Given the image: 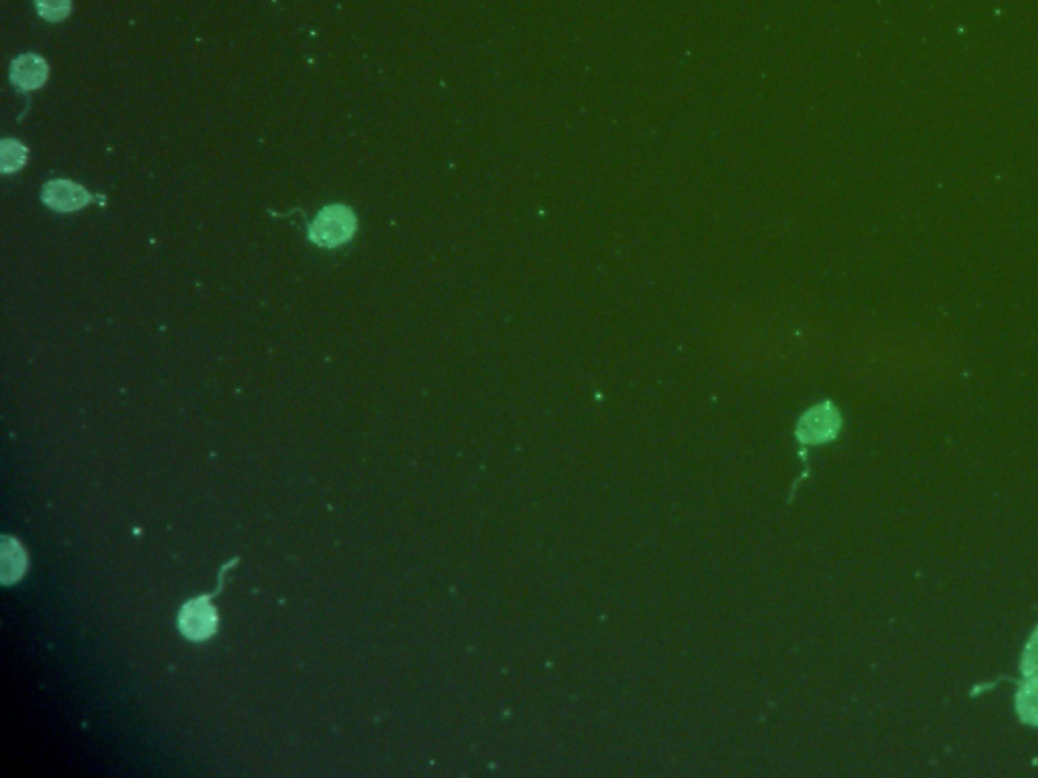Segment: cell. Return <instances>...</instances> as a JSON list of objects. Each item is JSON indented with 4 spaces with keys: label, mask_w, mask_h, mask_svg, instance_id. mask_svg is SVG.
Here are the masks:
<instances>
[{
    "label": "cell",
    "mask_w": 1038,
    "mask_h": 778,
    "mask_svg": "<svg viewBox=\"0 0 1038 778\" xmlns=\"http://www.w3.org/2000/svg\"><path fill=\"white\" fill-rule=\"evenodd\" d=\"M27 566V556L23 547L13 537H4L2 542V580L4 584L14 582L23 576Z\"/></svg>",
    "instance_id": "8992f818"
},
{
    "label": "cell",
    "mask_w": 1038,
    "mask_h": 778,
    "mask_svg": "<svg viewBox=\"0 0 1038 778\" xmlns=\"http://www.w3.org/2000/svg\"><path fill=\"white\" fill-rule=\"evenodd\" d=\"M842 425L840 412L831 403H819L811 408L799 422V438L809 444H819L838 437Z\"/></svg>",
    "instance_id": "3957f363"
},
{
    "label": "cell",
    "mask_w": 1038,
    "mask_h": 778,
    "mask_svg": "<svg viewBox=\"0 0 1038 778\" xmlns=\"http://www.w3.org/2000/svg\"><path fill=\"white\" fill-rule=\"evenodd\" d=\"M27 148L17 140H4L0 148V169L2 172H13L25 165Z\"/></svg>",
    "instance_id": "ba28073f"
},
{
    "label": "cell",
    "mask_w": 1038,
    "mask_h": 778,
    "mask_svg": "<svg viewBox=\"0 0 1038 778\" xmlns=\"http://www.w3.org/2000/svg\"><path fill=\"white\" fill-rule=\"evenodd\" d=\"M357 230V219L349 207L333 206L323 209L313 221L308 238L321 248H337L349 242Z\"/></svg>",
    "instance_id": "6da1fadb"
},
{
    "label": "cell",
    "mask_w": 1038,
    "mask_h": 778,
    "mask_svg": "<svg viewBox=\"0 0 1038 778\" xmlns=\"http://www.w3.org/2000/svg\"><path fill=\"white\" fill-rule=\"evenodd\" d=\"M1018 716L1030 726H1038V673L1026 677L1025 685L1020 687L1016 697Z\"/></svg>",
    "instance_id": "52a82bcc"
},
{
    "label": "cell",
    "mask_w": 1038,
    "mask_h": 778,
    "mask_svg": "<svg viewBox=\"0 0 1038 778\" xmlns=\"http://www.w3.org/2000/svg\"><path fill=\"white\" fill-rule=\"evenodd\" d=\"M43 201L62 213H72L92 201V195L84 187L72 181H51L43 189Z\"/></svg>",
    "instance_id": "277c9868"
},
{
    "label": "cell",
    "mask_w": 1038,
    "mask_h": 778,
    "mask_svg": "<svg viewBox=\"0 0 1038 778\" xmlns=\"http://www.w3.org/2000/svg\"><path fill=\"white\" fill-rule=\"evenodd\" d=\"M50 75V65L48 61L39 55H23L19 60L13 61V67H11V80L13 84L19 87V90H38L41 85L45 84Z\"/></svg>",
    "instance_id": "5b68a950"
},
{
    "label": "cell",
    "mask_w": 1038,
    "mask_h": 778,
    "mask_svg": "<svg viewBox=\"0 0 1038 778\" xmlns=\"http://www.w3.org/2000/svg\"><path fill=\"white\" fill-rule=\"evenodd\" d=\"M213 595L199 596L184 604L179 612V631L189 641H208L218 631V610L211 604Z\"/></svg>",
    "instance_id": "7a4b0ae2"
},
{
    "label": "cell",
    "mask_w": 1038,
    "mask_h": 778,
    "mask_svg": "<svg viewBox=\"0 0 1038 778\" xmlns=\"http://www.w3.org/2000/svg\"><path fill=\"white\" fill-rule=\"evenodd\" d=\"M1038 673V629L1032 632L1030 641L1026 644L1025 653H1023V675L1025 677H1032Z\"/></svg>",
    "instance_id": "30bf717a"
},
{
    "label": "cell",
    "mask_w": 1038,
    "mask_h": 778,
    "mask_svg": "<svg viewBox=\"0 0 1038 778\" xmlns=\"http://www.w3.org/2000/svg\"><path fill=\"white\" fill-rule=\"evenodd\" d=\"M41 19L50 23H60L65 21L72 12V0H35Z\"/></svg>",
    "instance_id": "9c48e42d"
}]
</instances>
